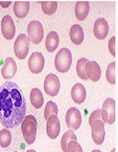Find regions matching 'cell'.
<instances>
[{"label":"cell","instance_id":"cell-4","mask_svg":"<svg viewBox=\"0 0 118 152\" xmlns=\"http://www.w3.org/2000/svg\"><path fill=\"white\" fill-rule=\"evenodd\" d=\"M28 39L33 44H39L44 37V28L38 20H32L28 25Z\"/></svg>","mask_w":118,"mask_h":152},{"label":"cell","instance_id":"cell-35","mask_svg":"<svg viewBox=\"0 0 118 152\" xmlns=\"http://www.w3.org/2000/svg\"><path fill=\"white\" fill-rule=\"evenodd\" d=\"M15 152H17V151H15Z\"/></svg>","mask_w":118,"mask_h":152},{"label":"cell","instance_id":"cell-32","mask_svg":"<svg viewBox=\"0 0 118 152\" xmlns=\"http://www.w3.org/2000/svg\"><path fill=\"white\" fill-rule=\"evenodd\" d=\"M27 152H37L36 150H34V149H29V150H28Z\"/></svg>","mask_w":118,"mask_h":152},{"label":"cell","instance_id":"cell-27","mask_svg":"<svg viewBox=\"0 0 118 152\" xmlns=\"http://www.w3.org/2000/svg\"><path fill=\"white\" fill-rule=\"evenodd\" d=\"M106 80L110 84H115V62H111L106 69L105 72Z\"/></svg>","mask_w":118,"mask_h":152},{"label":"cell","instance_id":"cell-10","mask_svg":"<svg viewBox=\"0 0 118 152\" xmlns=\"http://www.w3.org/2000/svg\"><path fill=\"white\" fill-rule=\"evenodd\" d=\"M92 138L93 142L96 145H102L104 141L105 137V129H104V123L102 119H96L94 120L92 125Z\"/></svg>","mask_w":118,"mask_h":152},{"label":"cell","instance_id":"cell-1","mask_svg":"<svg viewBox=\"0 0 118 152\" xmlns=\"http://www.w3.org/2000/svg\"><path fill=\"white\" fill-rule=\"evenodd\" d=\"M27 101L22 90L14 82L0 85V123L7 129L21 125L26 117Z\"/></svg>","mask_w":118,"mask_h":152},{"label":"cell","instance_id":"cell-14","mask_svg":"<svg viewBox=\"0 0 118 152\" xmlns=\"http://www.w3.org/2000/svg\"><path fill=\"white\" fill-rule=\"evenodd\" d=\"M85 74L87 78L92 82H98L102 75V70L100 65L96 61H88L85 65Z\"/></svg>","mask_w":118,"mask_h":152},{"label":"cell","instance_id":"cell-28","mask_svg":"<svg viewBox=\"0 0 118 152\" xmlns=\"http://www.w3.org/2000/svg\"><path fill=\"white\" fill-rule=\"evenodd\" d=\"M67 152H83L81 145L77 142V141H71L68 144L67 147Z\"/></svg>","mask_w":118,"mask_h":152},{"label":"cell","instance_id":"cell-26","mask_svg":"<svg viewBox=\"0 0 118 152\" xmlns=\"http://www.w3.org/2000/svg\"><path fill=\"white\" fill-rule=\"evenodd\" d=\"M58 113H59V109H58V105L52 101H49L46 104L45 110H44V118L48 119L49 116L54 115L58 116Z\"/></svg>","mask_w":118,"mask_h":152},{"label":"cell","instance_id":"cell-11","mask_svg":"<svg viewBox=\"0 0 118 152\" xmlns=\"http://www.w3.org/2000/svg\"><path fill=\"white\" fill-rule=\"evenodd\" d=\"M1 31L4 38L7 39H12L15 37L16 27L12 18L9 15L4 16L1 21Z\"/></svg>","mask_w":118,"mask_h":152},{"label":"cell","instance_id":"cell-23","mask_svg":"<svg viewBox=\"0 0 118 152\" xmlns=\"http://www.w3.org/2000/svg\"><path fill=\"white\" fill-rule=\"evenodd\" d=\"M39 4L41 5L42 11L49 16L54 14L58 8L57 1H44V2H39Z\"/></svg>","mask_w":118,"mask_h":152},{"label":"cell","instance_id":"cell-8","mask_svg":"<svg viewBox=\"0 0 118 152\" xmlns=\"http://www.w3.org/2000/svg\"><path fill=\"white\" fill-rule=\"evenodd\" d=\"M60 89V83L58 76L53 73L48 74L44 80L45 93L50 96L54 97L59 94Z\"/></svg>","mask_w":118,"mask_h":152},{"label":"cell","instance_id":"cell-19","mask_svg":"<svg viewBox=\"0 0 118 152\" xmlns=\"http://www.w3.org/2000/svg\"><path fill=\"white\" fill-rule=\"evenodd\" d=\"M29 7L28 1H16L13 8L15 16L18 18H24L29 11Z\"/></svg>","mask_w":118,"mask_h":152},{"label":"cell","instance_id":"cell-24","mask_svg":"<svg viewBox=\"0 0 118 152\" xmlns=\"http://www.w3.org/2000/svg\"><path fill=\"white\" fill-rule=\"evenodd\" d=\"M11 140H12V136L7 128L0 130V147L7 148L11 144Z\"/></svg>","mask_w":118,"mask_h":152},{"label":"cell","instance_id":"cell-20","mask_svg":"<svg viewBox=\"0 0 118 152\" xmlns=\"http://www.w3.org/2000/svg\"><path fill=\"white\" fill-rule=\"evenodd\" d=\"M60 43V38L56 31H51L46 38L45 46L49 52H53L57 50Z\"/></svg>","mask_w":118,"mask_h":152},{"label":"cell","instance_id":"cell-33","mask_svg":"<svg viewBox=\"0 0 118 152\" xmlns=\"http://www.w3.org/2000/svg\"><path fill=\"white\" fill-rule=\"evenodd\" d=\"M92 152H102L101 150H98V149H95V150H93Z\"/></svg>","mask_w":118,"mask_h":152},{"label":"cell","instance_id":"cell-22","mask_svg":"<svg viewBox=\"0 0 118 152\" xmlns=\"http://www.w3.org/2000/svg\"><path fill=\"white\" fill-rule=\"evenodd\" d=\"M77 141V137L76 135H75L73 133V131H71V130H68V131H66L65 133H64V135L62 136L61 137V140H60V146H61V149L66 152L67 151V147H68V144L71 142V141Z\"/></svg>","mask_w":118,"mask_h":152},{"label":"cell","instance_id":"cell-18","mask_svg":"<svg viewBox=\"0 0 118 152\" xmlns=\"http://www.w3.org/2000/svg\"><path fill=\"white\" fill-rule=\"evenodd\" d=\"M90 9V4L88 1H78L75 5V16L80 21L86 19Z\"/></svg>","mask_w":118,"mask_h":152},{"label":"cell","instance_id":"cell-12","mask_svg":"<svg viewBox=\"0 0 118 152\" xmlns=\"http://www.w3.org/2000/svg\"><path fill=\"white\" fill-rule=\"evenodd\" d=\"M60 132V123L57 115H52L47 119V135L50 139H55Z\"/></svg>","mask_w":118,"mask_h":152},{"label":"cell","instance_id":"cell-13","mask_svg":"<svg viewBox=\"0 0 118 152\" xmlns=\"http://www.w3.org/2000/svg\"><path fill=\"white\" fill-rule=\"evenodd\" d=\"M109 32V25L103 18H100L95 20L93 25V33L96 39H104Z\"/></svg>","mask_w":118,"mask_h":152},{"label":"cell","instance_id":"cell-29","mask_svg":"<svg viewBox=\"0 0 118 152\" xmlns=\"http://www.w3.org/2000/svg\"><path fill=\"white\" fill-rule=\"evenodd\" d=\"M96 119H102V116H101V109H96L90 116L89 118V125L91 126L92 123L96 120Z\"/></svg>","mask_w":118,"mask_h":152},{"label":"cell","instance_id":"cell-31","mask_svg":"<svg viewBox=\"0 0 118 152\" xmlns=\"http://www.w3.org/2000/svg\"><path fill=\"white\" fill-rule=\"evenodd\" d=\"M10 4H11V2L8 1V2H6V3H3V2H0V5L3 6V7H8Z\"/></svg>","mask_w":118,"mask_h":152},{"label":"cell","instance_id":"cell-2","mask_svg":"<svg viewBox=\"0 0 118 152\" xmlns=\"http://www.w3.org/2000/svg\"><path fill=\"white\" fill-rule=\"evenodd\" d=\"M37 119L34 115H27L23 122L21 123V132L26 142L29 145L33 144L37 137Z\"/></svg>","mask_w":118,"mask_h":152},{"label":"cell","instance_id":"cell-3","mask_svg":"<svg viewBox=\"0 0 118 152\" xmlns=\"http://www.w3.org/2000/svg\"><path fill=\"white\" fill-rule=\"evenodd\" d=\"M72 63V56L71 52L67 48H62L59 50L56 54V57L54 60L55 68L59 72L64 73L67 72Z\"/></svg>","mask_w":118,"mask_h":152},{"label":"cell","instance_id":"cell-21","mask_svg":"<svg viewBox=\"0 0 118 152\" xmlns=\"http://www.w3.org/2000/svg\"><path fill=\"white\" fill-rule=\"evenodd\" d=\"M29 98L32 105L35 108H37V109L42 107V105L44 104V96L39 88H33L30 91Z\"/></svg>","mask_w":118,"mask_h":152},{"label":"cell","instance_id":"cell-15","mask_svg":"<svg viewBox=\"0 0 118 152\" xmlns=\"http://www.w3.org/2000/svg\"><path fill=\"white\" fill-rule=\"evenodd\" d=\"M17 67L15 60L11 57H7L5 60V62L1 68V74L3 78L6 80H9L13 78L15 74L17 73Z\"/></svg>","mask_w":118,"mask_h":152},{"label":"cell","instance_id":"cell-17","mask_svg":"<svg viewBox=\"0 0 118 152\" xmlns=\"http://www.w3.org/2000/svg\"><path fill=\"white\" fill-rule=\"evenodd\" d=\"M70 38L74 45H81L84 39V33L82 28L78 24L71 26L70 30Z\"/></svg>","mask_w":118,"mask_h":152},{"label":"cell","instance_id":"cell-9","mask_svg":"<svg viewBox=\"0 0 118 152\" xmlns=\"http://www.w3.org/2000/svg\"><path fill=\"white\" fill-rule=\"evenodd\" d=\"M44 64H45V59L43 54L39 51H35L32 53L28 61L29 71L33 74H39L43 71Z\"/></svg>","mask_w":118,"mask_h":152},{"label":"cell","instance_id":"cell-34","mask_svg":"<svg viewBox=\"0 0 118 152\" xmlns=\"http://www.w3.org/2000/svg\"><path fill=\"white\" fill-rule=\"evenodd\" d=\"M111 152H115V148H113V149H112V151H111Z\"/></svg>","mask_w":118,"mask_h":152},{"label":"cell","instance_id":"cell-16","mask_svg":"<svg viewBox=\"0 0 118 152\" xmlns=\"http://www.w3.org/2000/svg\"><path fill=\"white\" fill-rule=\"evenodd\" d=\"M71 96L73 102L77 104H82L86 99V89L82 83H76L73 85L71 91Z\"/></svg>","mask_w":118,"mask_h":152},{"label":"cell","instance_id":"cell-7","mask_svg":"<svg viewBox=\"0 0 118 152\" xmlns=\"http://www.w3.org/2000/svg\"><path fill=\"white\" fill-rule=\"evenodd\" d=\"M65 121L67 124V126L70 128V130L73 131V130H77L82 125V118L81 112L76 107H71L66 113L65 116Z\"/></svg>","mask_w":118,"mask_h":152},{"label":"cell","instance_id":"cell-6","mask_svg":"<svg viewBox=\"0 0 118 152\" xmlns=\"http://www.w3.org/2000/svg\"><path fill=\"white\" fill-rule=\"evenodd\" d=\"M29 50V40L25 34H20L14 43V51L19 60H24Z\"/></svg>","mask_w":118,"mask_h":152},{"label":"cell","instance_id":"cell-30","mask_svg":"<svg viewBox=\"0 0 118 152\" xmlns=\"http://www.w3.org/2000/svg\"><path fill=\"white\" fill-rule=\"evenodd\" d=\"M108 49L111 52L112 55L114 57L115 56V37H112L110 40L108 41Z\"/></svg>","mask_w":118,"mask_h":152},{"label":"cell","instance_id":"cell-5","mask_svg":"<svg viewBox=\"0 0 118 152\" xmlns=\"http://www.w3.org/2000/svg\"><path fill=\"white\" fill-rule=\"evenodd\" d=\"M101 116L103 123L112 125L115 122V101L113 98H107L103 104Z\"/></svg>","mask_w":118,"mask_h":152},{"label":"cell","instance_id":"cell-25","mask_svg":"<svg viewBox=\"0 0 118 152\" xmlns=\"http://www.w3.org/2000/svg\"><path fill=\"white\" fill-rule=\"evenodd\" d=\"M89 61L86 58H81L80 60H78L77 61V65H76V72L78 76L82 79V80H88L86 74H85V65Z\"/></svg>","mask_w":118,"mask_h":152}]
</instances>
